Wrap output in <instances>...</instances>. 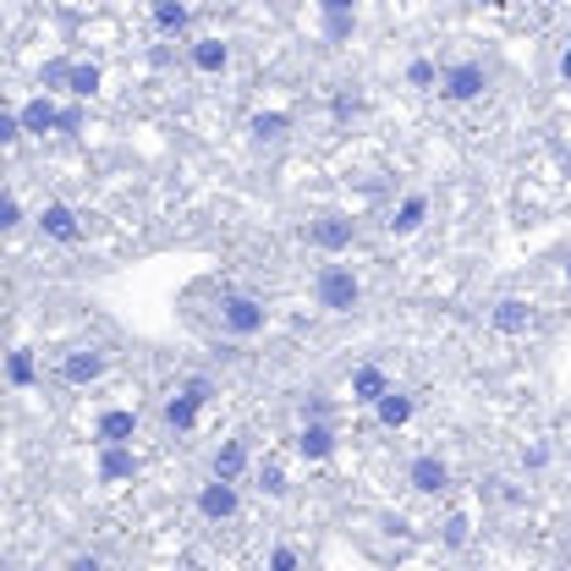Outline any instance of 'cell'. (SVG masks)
<instances>
[{
	"label": "cell",
	"instance_id": "cell-14",
	"mask_svg": "<svg viewBox=\"0 0 571 571\" xmlns=\"http://www.w3.org/2000/svg\"><path fill=\"white\" fill-rule=\"evenodd\" d=\"M429 226V193H407L396 209H390V220H385V231L396 237V242H407V237H418Z\"/></svg>",
	"mask_w": 571,
	"mask_h": 571
},
{
	"label": "cell",
	"instance_id": "cell-19",
	"mask_svg": "<svg viewBox=\"0 0 571 571\" xmlns=\"http://www.w3.org/2000/svg\"><path fill=\"white\" fill-rule=\"evenodd\" d=\"M149 23H155V34L176 39V34L193 28V7H187V0H155V7H149Z\"/></svg>",
	"mask_w": 571,
	"mask_h": 571
},
{
	"label": "cell",
	"instance_id": "cell-34",
	"mask_svg": "<svg viewBox=\"0 0 571 571\" xmlns=\"http://www.w3.org/2000/svg\"><path fill=\"white\" fill-rule=\"evenodd\" d=\"M555 72H560V83L571 89V45H560V56H555Z\"/></svg>",
	"mask_w": 571,
	"mask_h": 571
},
{
	"label": "cell",
	"instance_id": "cell-29",
	"mask_svg": "<svg viewBox=\"0 0 571 571\" xmlns=\"http://www.w3.org/2000/svg\"><path fill=\"white\" fill-rule=\"evenodd\" d=\"M319 28H324V39H335V45H341V39H352V34H357V18H319Z\"/></svg>",
	"mask_w": 571,
	"mask_h": 571
},
{
	"label": "cell",
	"instance_id": "cell-4",
	"mask_svg": "<svg viewBox=\"0 0 571 571\" xmlns=\"http://www.w3.org/2000/svg\"><path fill=\"white\" fill-rule=\"evenodd\" d=\"M220 330H226L231 341H253V335H264V330H270V308H264V297H253V292H226V297H220Z\"/></svg>",
	"mask_w": 571,
	"mask_h": 571
},
{
	"label": "cell",
	"instance_id": "cell-7",
	"mask_svg": "<svg viewBox=\"0 0 571 571\" xmlns=\"http://www.w3.org/2000/svg\"><path fill=\"white\" fill-rule=\"evenodd\" d=\"M407 483H412V494L434 500V494L450 489V461H445L439 450H418V456L407 461Z\"/></svg>",
	"mask_w": 571,
	"mask_h": 571
},
{
	"label": "cell",
	"instance_id": "cell-33",
	"mask_svg": "<svg viewBox=\"0 0 571 571\" xmlns=\"http://www.w3.org/2000/svg\"><path fill=\"white\" fill-rule=\"evenodd\" d=\"M0 226H7V231L23 226V204H18V193H7V204H0Z\"/></svg>",
	"mask_w": 571,
	"mask_h": 571
},
{
	"label": "cell",
	"instance_id": "cell-18",
	"mask_svg": "<svg viewBox=\"0 0 571 571\" xmlns=\"http://www.w3.org/2000/svg\"><path fill=\"white\" fill-rule=\"evenodd\" d=\"M18 116H23V127H28L34 138H45V133H61V111H56L50 89H39L28 105H18Z\"/></svg>",
	"mask_w": 571,
	"mask_h": 571
},
{
	"label": "cell",
	"instance_id": "cell-27",
	"mask_svg": "<svg viewBox=\"0 0 571 571\" xmlns=\"http://www.w3.org/2000/svg\"><path fill=\"white\" fill-rule=\"evenodd\" d=\"M72 67H78V61H67V56H56V61H45V72H39V89H50V94H61V89H72Z\"/></svg>",
	"mask_w": 571,
	"mask_h": 571
},
{
	"label": "cell",
	"instance_id": "cell-30",
	"mask_svg": "<svg viewBox=\"0 0 571 571\" xmlns=\"http://www.w3.org/2000/svg\"><path fill=\"white\" fill-rule=\"evenodd\" d=\"M330 116H335V122H352V116H363V100H357V94H335Z\"/></svg>",
	"mask_w": 571,
	"mask_h": 571
},
{
	"label": "cell",
	"instance_id": "cell-3",
	"mask_svg": "<svg viewBox=\"0 0 571 571\" xmlns=\"http://www.w3.org/2000/svg\"><path fill=\"white\" fill-rule=\"evenodd\" d=\"M302 242H308L313 253H324V259H341V253L357 248V220L341 215V209H324V215H313V220L302 226Z\"/></svg>",
	"mask_w": 571,
	"mask_h": 571
},
{
	"label": "cell",
	"instance_id": "cell-38",
	"mask_svg": "<svg viewBox=\"0 0 571 571\" xmlns=\"http://www.w3.org/2000/svg\"><path fill=\"white\" fill-rule=\"evenodd\" d=\"M566 286H571V259H566Z\"/></svg>",
	"mask_w": 571,
	"mask_h": 571
},
{
	"label": "cell",
	"instance_id": "cell-10",
	"mask_svg": "<svg viewBox=\"0 0 571 571\" xmlns=\"http://www.w3.org/2000/svg\"><path fill=\"white\" fill-rule=\"evenodd\" d=\"M100 456H94V472H100V483H133L138 472H144V461H138V450L133 445H94Z\"/></svg>",
	"mask_w": 571,
	"mask_h": 571
},
{
	"label": "cell",
	"instance_id": "cell-12",
	"mask_svg": "<svg viewBox=\"0 0 571 571\" xmlns=\"http://www.w3.org/2000/svg\"><path fill=\"white\" fill-rule=\"evenodd\" d=\"M533 324H538V313H533L527 297H500V302L489 308V330H494V335H527Z\"/></svg>",
	"mask_w": 571,
	"mask_h": 571
},
{
	"label": "cell",
	"instance_id": "cell-24",
	"mask_svg": "<svg viewBox=\"0 0 571 571\" xmlns=\"http://www.w3.org/2000/svg\"><path fill=\"white\" fill-rule=\"evenodd\" d=\"M407 89H418V94H439V61L412 56V61H407Z\"/></svg>",
	"mask_w": 571,
	"mask_h": 571
},
{
	"label": "cell",
	"instance_id": "cell-17",
	"mask_svg": "<svg viewBox=\"0 0 571 571\" xmlns=\"http://www.w3.org/2000/svg\"><path fill=\"white\" fill-rule=\"evenodd\" d=\"M368 412L379 418V429H407V423H412V412H418V396H412V390H401V385H390V390H385Z\"/></svg>",
	"mask_w": 571,
	"mask_h": 571
},
{
	"label": "cell",
	"instance_id": "cell-15",
	"mask_svg": "<svg viewBox=\"0 0 571 571\" xmlns=\"http://www.w3.org/2000/svg\"><path fill=\"white\" fill-rule=\"evenodd\" d=\"M138 439V412L133 407H105L94 418V445H133Z\"/></svg>",
	"mask_w": 571,
	"mask_h": 571
},
{
	"label": "cell",
	"instance_id": "cell-1",
	"mask_svg": "<svg viewBox=\"0 0 571 571\" xmlns=\"http://www.w3.org/2000/svg\"><path fill=\"white\" fill-rule=\"evenodd\" d=\"M313 302H319L324 313H357V308H363V275H357L352 264H341V259L319 264V270H313Z\"/></svg>",
	"mask_w": 571,
	"mask_h": 571
},
{
	"label": "cell",
	"instance_id": "cell-35",
	"mask_svg": "<svg viewBox=\"0 0 571 571\" xmlns=\"http://www.w3.org/2000/svg\"><path fill=\"white\" fill-rule=\"evenodd\" d=\"M78 127H83V111L67 105V111H61V133H78Z\"/></svg>",
	"mask_w": 571,
	"mask_h": 571
},
{
	"label": "cell",
	"instance_id": "cell-13",
	"mask_svg": "<svg viewBox=\"0 0 571 571\" xmlns=\"http://www.w3.org/2000/svg\"><path fill=\"white\" fill-rule=\"evenodd\" d=\"M297 456L302 461H330L335 456V423L330 418H302V429H297Z\"/></svg>",
	"mask_w": 571,
	"mask_h": 571
},
{
	"label": "cell",
	"instance_id": "cell-2",
	"mask_svg": "<svg viewBox=\"0 0 571 571\" xmlns=\"http://www.w3.org/2000/svg\"><path fill=\"white\" fill-rule=\"evenodd\" d=\"M215 396V379H204V374H193V379H182L165 401H160V423L171 429V434H187V429H198V412H204V401Z\"/></svg>",
	"mask_w": 571,
	"mask_h": 571
},
{
	"label": "cell",
	"instance_id": "cell-20",
	"mask_svg": "<svg viewBox=\"0 0 571 571\" xmlns=\"http://www.w3.org/2000/svg\"><path fill=\"white\" fill-rule=\"evenodd\" d=\"M346 390H352V401H357V407H374V401H379V396L390 390V374H385L379 363H357V368H352V385H346Z\"/></svg>",
	"mask_w": 571,
	"mask_h": 571
},
{
	"label": "cell",
	"instance_id": "cell-23",
	"mask_svg": "<svg viewBox=\"0 0 571 571\" xmlns=\"http://www.w3.org/2000/svg\"><path fill=\"white\" fill-rule=\"evenodd\" d=\"M253 478H259V494H264V500H286V489H292V483H286V467H281L275 456H264V461L253 467Z\"/></svg>",
	"mask_w": 571,
	"mask_h": 571
},
{
	"label": "cell",
	"instance_id": "cell-28",
	"mask_svg": "<svg viewBox=\"0 0 571 571\" xmlns=\"http://www.w3.org/2000/svg\"><path fill=\"white\" fill-rule=\"evenodd\" d=\"M23 133H28V127H23V116H18V111L0 116V144H7V149H18V144H23Z\"/></svg>",
	"mask_w": 571,
	"mask_h": 571
},
{
	"label": "cell",
	"instance_id": "cell-8",
	"mask_svg": "<svg viewBox=\"0 0 571 571\" xmlns=\"http://www.w3.org/2000/svg\"><path fill=\"white\" fill-rule=\"evenodd\" d=\"M39 231H45L50 242H61V248H78V242H83V215H78L72 204L50 198V204L39 209Z\"/></svg>",
	"mask_w": 571,
	"mask_h": 571
},
{
	"label": "cell",
	"instance_id": "cell-5",
	"mask_svg": "<svg viewBox=\"0 0 571 571\" xmlns=\"http://www.w3.org/2000/svg\"><path fill=\"white\" fill-rule=\"evenodd\" d=\"M489 83H494V72L483 61H450V67H439V100L445 105H472V100L489 94Z\"/></svg>",
	"mask_w": 571,
	"mask_h": 571
},
{
	"label": "cell",
	"instance_id": "cell-21",
	"mask_svg": "<svg viewBox=\"0 0 571 571\" xmlns=\"http://www.w3.org/2000/svg\"><path fill=\"white\" fill-rule=\"evenodd\" d=\"M286 133H292V116H286V111H259V116H248V138H253L259 149L286 144Z\"/></svg>",
	"mask_w": 571,
	"mask_h": 571
},
{
	"label": "cell",
	"instance_id": "cell-25",
	"mask_svg": "<svg viewBox=\"0 0 571 571\" xmlns=\"http://www.w3.org/2000/svg\"><path fill=\"white\" fill-rule=\"evenodd\" d=\"M100 83H105V72H100L94 61H78V67H72V89H67V94H78V100H94V94H100Z\"/></svg>",
	"mask_w": 571,
	"mask_h": 571
},
{
	"label": "cell",
	"instance_id": "cell-31",
	"mask_svg": "<svg viewBox=\"0 0 571 571\" xmlns=\"http://www.w3.org/2000/svg\"><path fill=\"white\" fill-rule=\"evenodd\" d=\"M319 18H357V0H313Z\"/></svg>",
	"mask_w": 571,
	"mask_h": 571
},
{
	"label": "cell",
	"instance_id": "cell-6",
	"mask_svg": "<svg viewBox=\"0 0 571 571\" xmlns=\"http://www.w3.org/2000/svg\"><path fill=\"white\" fill-rule=\"evenodd\" d=\"M193 505H198V516L204 522H237L242 516V483L237 478H220V472H209L204 483H198V494H193Z\"/></svg>",
	"mask_w": 571,
	"mask_h": 571
},
{
	"label": "cell",
	"instance_id": "cell-9",
	"mask_svg": "<svg viewBox=\"0 0 571 571\" xmlns=\"http://www.w3.org/2000/svg\"><path fill=\"white\" fill-rule=\"evenodd\" d=\"M105 374H111V352H100V346H78V352L61 357V379L78 385V390L83 385H100Z\"/></svg>",
	"mask_w": 571,
	"mask_h": 571
},
{
	"label": "cell",
	"instance_id": "cell-26",
	"mask_svg": "<svg viewBox=\"0 0 571 571\" xmlns=\"http://www.w3.org/2000/svg\"><path fill=\"white\" fill-rule=\"evenodd\" d=\"M467 538H472V522H467V511H450V516L439 522V544H445V549H467Z\"/></svg>",
	"mask_w": 571,
	"mask_h": 571
},
{
	"label": "cell",
	"instance_id": "cell-16",
	"mask_svg": "<svg viewBox=\"0 0 571 571\" xmlns=\"http://www.w3.org/2000/svg\"><path fill=\"white\" fill-rule=\"evenodd\" d=\"M209 472H220V478H248L253 472V450H248V434H231V439H220L215 445V456H209Z\"/></svg>",
	"mask_w": 571,
	"mask_h": 571
},
{
	"label": "cell",
	"instance_id": "cell-36",
	"mask_svg": "<svg viewBox=\"0 0 571 571\" xmlns=\"http://www.w3.org/2000/svg\"><path fill=\"white\" fill-rule=\"evenodd\" d=\"M67 571H100V555H72Z\"/></svg>",
	"mask_w": 571,
	"mask_h": 571
},
{
	"label": "cell",
	"instance_id": "cell-11",
	"mask_svg": "<svg viewBox=\"0 0 571 571\" xmlns=\"http://www.w3.org/2000/svg\"><path fill=\"white\" fill-rule=\"evenodd\" d=\"M187 67H193L198 78H226V72H231V45L215 39V34H204V39L187 45Z\"/></svg>",
	"mask_w": 571,
	"mask_h": 571
},
{
	"label": "cell",
	"instance_id": "cell-37",
	"mask_svg": "<svg viewBox=\"0 0 571 571\" xmlns=\"http://www.w3.org/2000/svg\"><path fill=\"white\" fill-rule=\"evenodd\" d=\"M472 7H478V12H505L511 0H472Z\"/></svg>",
	"mask_w": 571,
	"mask_h": 571
},
{
	"label": "cell",
	"instance_id": "cell-32",
	"mask_svg": "<svg viewBox=\"0 0 571 571\" xmlns=\"http://www.w3.org/2000/svg\"><path fill=\"white\" fill-rule=\"evenodd\" d=\"M270 571H297V549L292 544H275L270 549Z\"/></svg>",
	"mask_w": 571,
	"mask_h": 571
},
{
	"label": "cell",
	"instance_id": "cell-22",
	"mask_svg": "<svg viewBox=\"0 0 571 571\" xmlns=\"http://www.w3.org/2000/svg\"><path fill=\"white\" fill-rule=\"evenodd\" d=\"M7 385H12V390L39 385V357H34V346H12V352H7Z\"/></svg>",
	"mask_w": 571,
	"mask_h": 571
}]
</instances>
